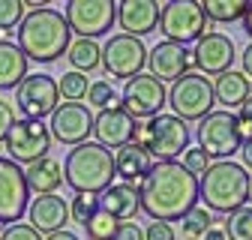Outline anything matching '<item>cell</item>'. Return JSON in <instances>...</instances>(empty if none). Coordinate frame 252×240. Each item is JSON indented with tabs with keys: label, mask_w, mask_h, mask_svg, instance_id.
Masks as SVG:
<instances>
[{
	"label": "cell",
	"mask_w": 252,
	"mask_h": 240,
	"mask_svg": "<svg viewBox=\"0 0 252 240\" xmlns=\"http://www.w3.org/2000/svg\"><path fill=\"white\" fill-rule=\"evenodd\" d=\"M168 105L174 111V117H180L183 123H192V120H204L213 105V81L201 72H186L183 78H177L168 90Z\"/></svg>",
	"instance_id": "obj_6"
},
{
	"label": "cell",
	"mask_w": 252,
	"mask_h": 240,
	"mask_svg": "<svg viewBox=\"0 0 252 240\" xmlns=\"http://www.w3.org/2000/svg\"><path fill=\"white\" fill-rule=\"evenodd\" d=\"M138 129H141V123L123 105L102 108L96 117H93V132H96V138H99L102 147L120 150L126 144H132L138 138Z\"/></svg>",
	"instance_id": "obj_16"
},
{
	"label": "cell",
	"mask_w": 252,
	"mask_h": 240,
	"mask_svg": "<svg viewBox=\"0 0 252 240\" xmlns=\"http://www.w3.org/2000/svg\"><path fill=\"white\" fill-rule=\"evenodd\" d=\"M201 240H228V237H225V231L219 228V225H213V228H210V231H207Z\"/></svg>",
	"instance_id": "obj_42"
},
{
	"label": "cell",
	"mask_w": 252,
	"mask_h": 240,
	"mask_svg": "<svg viewBox=\"0 0 252 240\" xmlns=\"http://www.w3.org/2000/svg\"><path fill=\"white\" fill-rule=\"evenodd\" d=\"M123 108L129 111L135 120L138 117H156L162 114V105H168V90L159 78H153L150 72H141L135 78H129L123 84V96H120Z\"/></svg>",
	"instance_id": "obj_13"
},
{
	"label": "cell",
	"mask_w": 252,
	"mask_h": 240,
	"mask_svg": "<svg viewBox=\"0 0 252 240\" xmlns=\"http://www.w3.org/2000/svg\"><path fill=\"white\" fill-rule=\"evenodd\" d=\"M27 78V57L15 42L0 39V90H15Z\"/></svg>",
	"instance_id": "obj_25"
},
{
	"label": "cell",
	"mask_w": 252,
	"mask_h": 240,
	"mask_svg": "<svg viewBox=\"0 0 252 240\" xmlns=\"http://www.w3.org/2000/svg\"><path fill=\"white\" fill-rule=\"evenodd\" d=\"M99 207L105 210V213H111L117 222H129L138 210H141L138 189L129 186V183H114V186H108L99 195Z\"/></svg>",
	"instance_id": "obj_22"
},
{
	"label": "cell",
	"mask_w": 252,
	"mask_h": 240,
	"mask_svg": "<svg viewBox=\"0 0 252 240\" xmlns=\"http://www.w3.org/2000/svg\"><path fill=\"white\" fill-rule=\"evenodd\" d=\"M15 105L24 114V120H42L51 117L54 108L60 105V90L57 81L51 75H27L18 87H15Z\"/></svg>",
	"instance_id": "obj_12"
},
{
	"label": "cell",
	"mask_w": 252,
	"mask_h": 240,
	"mask_svg": "<svg viewBox=\"0 0 252 240\" xmlns=\"http://www.w3.org/2000/svg\"><path fill=\"white\" fill-rule=\"evenodd\" d=\"M87 102L96 105L99 111H102V108H111V105H120V102H117V93H114V87H111L108 81H93L90 90H87Z\"/></svg>",
	"instance_id": "obj_33"
},
{
	"label": "cell",
	"mask_w": 252,
	"mask_h": 240,
	"mask_svg": "<svg viewBox=\"0 0 252 240\" xmlns=\"http://www.w3.org/2000/svg\"><path fill=\"white\" fill-rule=\"evenodd\" d=\"M207 21H216V24H231L237 18L246 15L249 9V0H204L201 3Z\"/></svg>",
	"instance_id": "obj_27"
},
{
	"label": "cell",
	"mask_w": 252,
	"mask_h": 240,
	"mask_svg": "<svg viewBox=\"0 0 252 240\" xmlns=\"http://www.w3.org/2000/svg\"><path fill=\"white\" fill-rule=\"evenodd\" d=\"M48 132L60 144L78 147L93 132V111L84 102H60L48 120Z\"/></svg>",
	"instance_id": "obj_15"
},
{
	"label": "cell",
	"mask_w": 252,
	"mask_h": 240,
	"mask_svg": "<svg viewBox=\"0 0 252 240\" xmlns=\"http://www.w3.org/2000/svg\"><path fill=\"white\" fill-rule=\"evenodd\" d=\"M240 156H243V162L252 168V138H249V141H243V147H240Z\"/></svg>",
	"instance_id": "obj_43"
},
{
	"label": "cell",
	"mask_w": 252,
	"mask_h": 240,
	"mask_svg": "<svg viewBox=\"0 0 252 240\" xmlns=\"http://www.w3.org/2000/svg\"><path fill=\"white\" fill-rule=\"evenodd\" d=\"M183 168L189 171V174H204L207 168H210V159H207V153H204V150H186V153H183Z\"/></svg>",
	"instance_id": "obj_36"
},
{
	"label": "cell",
	"mask_w": 252,
	"mask_h": 240,
	"mask_svg": "<svg viewBox=\"0 0 252 240\" xmlns=\"http://www.w3.org/2000/svg\"><path fill=\"white\" fill-rule=\"evenodd\" d=\"M111 240H144V228H138V222H117Z\"/></svg>",
	"instance_id": "obj_40"
},
{
	"label": "cell",
	"mask_w": 252,
	"mask_h": 240,
	"mask_svg": "<svg viewBox=\"0 0 252 240\" xmlns=\"http://www.w3.org/2000/svg\"><path fill=\"white\" fill-rule=\"evenodd\" d=\"M30 207V189L24 180V168L12 159L0 156V222L15 225Z\"/></svg>",
	"instance_id": "obj_14"
},
{
	"label": "cell",
	"mask_w": 252,
	"mask_h": 240,
	"mask_svg": "<svg viewBox=\"0 0 252 240\" xmlns=\"http://www.w3.org/2000/svg\"><path fill=\"white\" fill-rule=\"evenodd\" d=\"M24 180H27V189L36 192V195H57V186L63 183V165L51 156L33 162L24 168Z\"/></svg>",
	"instance_id": "obj_24"
},
{
	"label": "cell",
	"mask_w": 252,
	"mask_h": 240,
	"mask_svg": "<svg viewBox=\"0 0 252 240\" xmlns=\"http://www.w3.org/2000/svg\"><path fill=\"white\" fill-rule=\"evenodd\" d=\"M54 138L48 132V126L42 123V120H24L18 117L15 126L9 129L6 141H3V150H6V159H12L15 165H33L39 159L48 156Z\"/></svg>",
	"instance_id": "obj_8"
},
{
	"label": "cell",
	"mask_w": 252,
	"mask_h": 240,
	"mask_svg": "<svg viewBox=\"0 0 252 240\" xmlns=\"http://www.w3.org/2000/svg\"><path fill=\"white\" fill-rule=\"evenodd\" d=\"M213 96L219 105H225V111L231 108H240L249 96H252V81L243 75V72H222V75H216L213 78Z\"/></svg>",
	"instance_id": "obj_23"
},
{
	"label": "cell",
	"mask_w": 252,
	"mask_h": 240,
	"mask_svg": "<svg viewBox=\"0 0 252 240\" xmlns=\"http://www.w3.org/2000/svg\"><path fill=\"white\" fill-rule=\"evenodd\" d=\"M102 66L111 78H135L141 75V69L147 66V48L141 39L126 36V33H114L105 45H102Z\"/></svg>",
	"instance_id": "obj_11"
},
{
	"label": "cell",
	"mask_w": 252,
	"mask_h": 240,
	"mask_svg": "<svg viewBox=\"0 0 252 240\" xmlns=\"http://www.w3.org/2000/svg\"><path fill=\"white\" fill-rule=\"evenodd\" d=\"M144 240H177V234L168 222H150L144 228Z\"/></svg>",
	"instance_id": "obj_38"
},
{
	"label": "cell",
	"mask_w": 252,
	"mask_h": 240,
	"mask_svg": "<svg viewBox=\"0 0 252 240\" xmlns=\"http://www.w3.org/2000/svg\"><path fill=\"white\" fill-rule=\"evenodd\" d=\"M21 21H24V3L21 0H0V30L9 33Z\"/></svg>",
	"instance_id": "obj_34"
},
{
	"label": "cell",
	"mask_w": 252,
	"mask_h": 240,
	"mask_svg": "<svg viewBox=\"0 0 252 240\" xmlns=\"http://www.w3.org/2000/svg\"><path fill=\"white\" fill-rule=\"evenodd\" d=\"M99 210V198L96 195H75L72 204H69V216L78 222V225H87L90 216Z\"/></svg>",
	"instance_id": "obj_32"
},
{
	"label": "cell",
	"mask_w": 252,
	"mask_h": 240,
	"mask_svg": "<svg viewBox=\"0 0 252 240\" xmlns=\"http://www.w3.org/2000/svg\"><path fill=\"white\" fill-rule=\"evenodd\" d=\"M72 30L57 9H30L24 21L18 24V48L24 51L27 60L36 63H54L60 54H66L72 45Z\"/></svg>",
	"instance_id": "obj_2"
},
{
	"label": "cell",
	"mask_w": 252,
	"mask_h": 240,
	"mask_svg": "<svg viewBox=\"0 0 252 240\" xmlns=\"http://www.w3.org/2000/svg\"><path fill=\"white\" fill-rule=\"evenodd\" d=\"M243 30L252 36V3H249V9H246V15H243Z\"/></svg>",
	"instance_id": "obj_45"
},
{
	"label": "cell",
	"mask_w": 252,
	"mask_h": 240,
	"mask_svg": "<svg viewBox=\"0 0 252 240\" xmlns=\"http://www.w3.org/2000/svg\"><path fill=\"white\" fill-rule=\"evenodd\" d=\"M0 240H45L36 228H30L27 222H15V225H6L0 231Z\"/></svg>",
	"instance_id": "obj_35"
},
{
	"label": "cell",
	"mask_w": 252,
	"mask_h": 240,
	"mask_svg": "<svg viewBox=\"0 0 252 240\" xmlns=\"http://www.w3.org/2000/svg\"><path fill=\"white\" fill-rule=\"evenodd\" d=\"M114 153L99 141H84L72 147L63 162V180L75 189V195H102L114 186Z\"/></svg>",
	"instance_id": "obj_3"
},
{
	"label": "cell",
	"mask_w": 252,
	"mask_h": 240,
	"mask_svg": "<svg viewBox=\"0 0 252 240\" xmlns=\"http://www.w3.org/2000/svg\"><path fill=\"white\" fill-rule=\"evenodd\" d=\"M69 57V63H72V72H93V69H99L102 66V48L93 42V39H75L66 51Z\"/></svg>",
	"instance_id": "obj_26"
},
{
	"label": "cell",
	"mask_w": 252,
	"mask_h": 240,
	"mask_svg": "<svg viewBox=\"0 0 252 240\" xmlns=\"http://www.w3.org/2000/svg\"><path fill=\"white\" fill-rule=\"evenodd\" d=\"M234 63V42L225 33H204L192 48V66L201 75H222Z\"/></svg>",
	"instance_id": "obj_17"
},
{
	"label": "cell",
	"mask_w": 252,
	"mask_h": 240,
	"mask_svg": "<svg viewBox=\"0 0 252 240\" xmlns=\"http://www.w3.org/2000/svg\"><path fill=\"white\" fill-rule=\"evenodd\" d=\"M237 120H240V138L249 141L252 138V96L237 108Z\"/></svg>",
	"instance_id": "obj_39"
},
{
	"label": "cell",
	"mask_w": 252,
	"mask_h": 240,
	"mask_svg": "<svg viewBox=\"0 0 252 240\" xmlns=\"http://www.w3.org/2000/svg\"><path fill=\"white\" fill-rule=\"evenodd\" d=\"M27 219H30L27 225L36 228L39 234H57L72 216H69V204L60 195H36L27 207Z\"/></svg>",
	"instance_id": "obj_20"
},
{
	"label": "cell",
	"mask_w": 252,
	"mask_h": 240,
	"mask_svg": "<svg viewBox=\"0 0 252 240\" xmlns=\"http://www.w3.org/2000/svg\"><path fill=\"white\" fill-rule=\"evenodd\" d=\"M63 18L72 33H78V39H96L114 27L117 3H111V0H69Z\"/></svg>",
	"instance_id": "obj_10"
},
{
	"label": "cell",
	"mask_w": 252,
	"mask_h": 240,
	"mask_svg": "<svg viewBox=\"0 0 252 240\" xmlns=\"http://www.w3.org/2000/svg\"><path fill=\"white\" fill-rule=\"evenodd\" d=\"M84 228H87V237H90V240H111L114 231H117V219L99 207L96 213L90 216V222H87Z\"/></svg>",
	"instance_id": "obj_31"
},
{
	"label": "cell",
	"mask_w": 252,
	"mask_h": 240,
	"mask_svg": "<svg viewBox=\"0 0 252 240\" xmlns=\"http://www.w3.org/2000/svg\"><path fill=\"white\" fill-rule=\"evenodd\" d=\"M135 141L150 156H156V162H174L189 150V126L174 114H156L147 123H141Z\"/></svg>",
	"instance_id": "obj_5"
},
{
	"label": "cell",
	"mask_w": 252,
	"mask_h": 240,
	"mask_svg": "<svg viewBox=\"0 0 252 240\" xmlns=\"http://www.w3.org/2000/svg\"><path fill=\"white\" fill-rule=\"evenodd\" d=\"M57 90H60V96L66 99V102H81V99H87L90 84H87V75H81V72H66V75L57 81Z\"/></svg>",
	"instance_id": "obj_30"
},
{
	"label": "cell",
	"mask_w": 252,
	"mask_h": 240,
	"mask_svg": "<svg viewBox=\"0 0 252 240\" xmlns=\"http://www.w3.org/2000/svg\"><path fill=\"white\" fill-rule=\"evenodd\" d=\"M252 198V180L243 165L225 159V162H210V168L198 180V201H204V210L213 213H234L246 207Z\"/></svg>",
	"instance_id": "obj_4"
},
{
	"label": "cell",
	"mask_w": 252,
	"mask_h": 240,
	"mask_svg": "<svg viewBox=\"0 0 252 240\" xmlns=\"http://www.w3.org/2000/svg\"><path fill=\"white\" fill-rule=\"evenodd\" d=\"M45 240H78L72 231H66V228H63V231H57V234H48Z\"/></svg>",
	"instance_id": "obj_44"
},
{
	"label": "cell",
	"mask_w": 252,
	"mask_h": 240,
	"mask_svg": "<svg viewBox=\"0 0 252 240\" xmlns=\"http://www.w3.org/2000/svg\"><path fill=\"white\" fill-rule=\"evenodd\" d=\"M240 60H243V75H246V78L252 81V42L246 45V51L240 54Z\"/></svg>",
	"instance_id": "obj_41"
},
{
	"label": "cell",
	"mask_w": 252,
	"mask_h": 240,
	"mask_svg": "<svg viewBox=\"0 0 252 240\" xmlns=\"http://www.w3.org/2000/svg\"><path fill=\"white\" fill-rule=\"evenodd\" d=\"M222 231L228 240H252V207H240L234 213H228Z\"/></svg>",
	"instance_id": "obj_28"
},
{
	"label": "cell",
	"mask_w": 252,
	"mask_h": 240,
	"mask_svg": "<svg viewBox=\"0 0 252 240\" xmlns=\"http://www.w3.org/2000/svg\"><path fill=\"white\" fill-rule=\"evenodd\" d=\"M150 165H153V156L147 153L138 141L120 147L117 153H114V171H117V177L123 180V183H129V186L141 183L144 174L150 171Z\"/></svg>",
	"instance_id": "obj_21"
},
{
	"label": "cell",
	"mask_w": 252,
	"mask_h": 240,
	"mask_svg": "<svg viewBox=\"0 0 252 240\" xmlns=\"http://www.w3.org/2000/svg\"><path fill=\"white\" fill-rule=\"evenodd\" d=\"M15 108H12V102H6V99H0V144L6 141V135H9V129L15 126Z\"/></svg>",
	"instance_id": "obj_37"
},
{
	"label": "cell",
	"mask_w": 252,
	"mask_h": 240,
	"mask_svg": "<svg viewBox=\"0 0 252 240\" xmlns=\"http://www.w3.org/2000/svg\"><path fill=\"white\" fill-rule=\"evenodd\" d=\"M159 15L162 6L156 0H126V3H117V24L126 36H147L159 27Z\"/></svg>",
	"instance_id": "obj_19"
},
{
	"label": "cell",
	"mask_w": 252,
	"mask_h": 240,
	"mask_svg": "<svg viewBox=\"0 0 252 240\" xmlns=\"http://www.w3.org/2000/svg\"><path fill=\"white\" fill-rule=\"evenodd\" d=\"M198 150H204L207 159L225 162L243 147L240 138V120L231 111H210L204 120H198Z\"/></svg>",
	"instance_id": "obj_7"
},
{
	"label": "cell",
	"mask_w": 252,
	"mask_h": 240,
	"mask_svg": "<svg viewBox=\"0 0 252 240\" xmlns=\"http://www.w3.org/2000/svg\"><path fill=\"white\" fill-rule=\"evenodd\" d=\"M180 222H183V237L186 240H201L213 228V216H210V210H204V207H192Z\"/></svg>",
	"instance_id": "obj_29"
},
{
	"label": "cell",
	"mask_w": 252,
	"mask_h": 240,
	"mask_svg": "<svg viewBox=\"0 0 252 240\" xmlns=\"http://www.w3.org/2000/svg\"><path fill=\"white\" fill-rule=\"evenodd\" d=\"M159 33L168 42H177V45L198 42L207 33V15H204L201 3H192V0L165 3L162 15H159Z\"/></svg>",
	"instance_id": "obj_9"
},
{
	"label": "cell",
	"mask_w": 252,
	"mask_h": 240,
	"mask_svg": "<svg viewBox=\"0 0 252 240\" xmlns=\"http://www.w3.org/2000/svg\"><path fill=\"white\" fill-rule=\"evenodd\" d=\"M138 201L153 222H180L198 207V177L189 174L183 162H153L138 183Z\"/></svg>",
	"instance_id": "obj_1"
},
{
	"label": "cell",
	"mask_w": 252,
	"mask_h": 240,
	"mask_svg": "<svg viewBox=\"0 0 252 240\" xmlns=\"http://www.w3.org/2000/svg\"><path fill=\"white\" fill-rule=\"evenodd\" d=\"M147 66H150V75L159 78L162 84L165 81H177L183 78L189 69H192V51L186 45H177V42H159L153 45V51H147Z\"/></svg>",
	"instance_id": "obj_18"
}]
</instances>
